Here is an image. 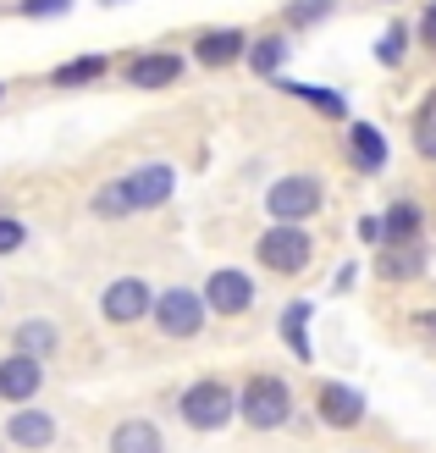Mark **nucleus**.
<instances>
[{
	"label": "nucleus",
	"mask_w": 436,
	"mask_h": 453,
	"mask_svg": "<svg viewBox=\"0 0 436 453\" xmlns=\"http://www.w3.org/2000/svg\"><path fill=\"white\" fill-rule=\"evenodd\" d=\"M238 415V393L226 388V381H194L188 393H182V420L194 426V432H221L226 420Z\"/></svg>",
	"instance_id": "f03ea898"
},
{
	"label": "nucleus",
	"mask_w": 436,
	"mask_h": 453,
	"mask_svg": "<svg viewBox=\"0 0 436 453\" xmlns=\"http://www.w3.org/2000/svg\"><path fill=\"white\" fill-rule=\"evenodd\" d=\"M348 161H354L364 177L386 166V139H381L371 122H354V133H348Z\"/></svg>",
	"instance_id": "ddd939ff"
},
{
	"label": "nucleus",
	"mask_w": 436,
	"mask_h": 453,
	"mask_svg": "<svg viewBox=\"0 0 436 453\" xmlns=\"http://www.w3.org/2000/svg\"><path fill=\"white\" fill-rule=\"evenodd\" d=\"M111 453H160V432L149 420H122L111 432Z\"/></svg>",
	"instance_id": "dca6fc26"
},
{
	"label": "nucleus",
	"mask_w": 436,
	"mask_h": 453,
	"mask_svg": "<svg viewBox=\"0 0 436 453\" xmlns=\"http://www.w3.org/2000/svg\"><path fill=\"white\" fill-rule=\"evenodd\" d=\"M415 150L425 155V161H436V95H425L420 117H415Z\"/></svg>",
	"instance_id": "4be33fe9"
},
{
	"label": "nucleus",
	"mask_w": 436,
	"mask_h": 453,
	"mask_svg": "<svg viewBox=\"0 0 436 453\" xmlns=\"http://www.w3.org/2000/svg\"><path fill=\"white\" fill-rule=\"evenodd\" d=\"M243 34L238 28H216V34H199V44H194V61L199 66H226V61H238L243 56Z\"/></svg>",
	"instance_id": "4468645a"
},
{
	"label": "nucleus",
	"mask_w": 436,
	"mask_h": 453,
	"mask_svg": "<svg viewBox=\"0 0 436 453\" xmlns=\"http://www.w3.org/2000/svg\"><path fill=\"white\" fill-rule=\"evenodd\" d=\"M282 56H287V44H282V39H260L255 50H249V66L271 78V73H277V66H282Z\"/></svg>",
	"instance_id": "b1692460"
},
{
	"label": "nucleus",
	"mask_w": 436,
	"mask_h": 453,
	"mask_svg": "<svg viewBox=\"0 0 436 453\" xmlns=\"http://www.w3.org/2000/svg\"><path fill=\"white\" fill-rule=\"evenodd\" d=\"M255 255H260L265 271H277V277H293V271H304V265H310L315 238H310L298 221H277V226H265V238L255 243Z\"/></svg>",
	"instance_id": "f257e3e1"
},
{
	"label": "nucleus",
	"mask_w": 436,
	"mask_h": 453,
	"mask_svg": "<svg viewBox=\"0 0 436 453\" xmlns=\"http://www.w3.org/2000/svg\"><path fill=\"white\" fill-rule=\"evenodd\" d=\"M403 50H409V28H403V22H393V28L381 34V44H376V61H381V66H398Z\"/></svg>",
	"instance_id": "5701e85b"
},
{
	"label": "nucleus",
	"mask_w": 436,
	"mask_h": 453,
	"mask_svg": "<svg viewBox=\"0 0 436 453\" xmlns=\"http://www.w3.org/2000/svg\"><path fill=\"white\" fill-rule=\"evenodd\" d=\"M359 238L364 243H386V216H364L359 221Z\"/></svg>",
	"instance_id": "c85d7f7f"
},
{
	"label": "nucleus",
	"mask_w": 436,
	"mask_h": 453,
	"mask_svg": "<svg viewBox=\"0 0 436 453\" xmlns=\"http://www.w3.org/2000/svg\"><path fill=\"white\" fill-rule=\"evenodd\" d=\"M332 6H337V0H293V6H287V22H298V28H304V22H320Z\"/></svg>",
	"instance_id": "a878e982"
},
{
	"label": "nucleus",
	"mask_w": 436,
	"mask_h": 453,
	"mask_svg": "<svg viewBox=\"0 0 436 453\" xmlns=\"http://www.w3.org/2000/svg\"><path fill=\"white\" fill-rule=\"evenodd\" d=\"M73 0H22V17H61Z\"/></svg>",
	"instance_id": "bb28decb"
},
{
	"label": "nucleus",
	"mask_w": 436,
	"mask_h": 453,
	"mask_svg": "<svg viewBox=\"0 0 436 453\" xmlns=\"http://www.w3.org/2000/svg\"><path fill=\"white\" fill-rule=\"evenodd\" d=\"M304 321H310V304H287V315H282V337H287V349H293L298 359H315V354H310V337H304Z\"/></svg>",
	"instance_id": "aec40b11"
},
{
	"label": "nucleus",
	"mask_w": 436,
	"mask_h": 453,
	"mask_svg": "<svg viewBox=\"0 0 436 453\" xmlns=\"http://www.w3.org/2000/svg\"><path fill=\"white\" fill-rule=\"evenodd\" d=\"M265 211H271V221H304L320 211V183L315 177H282V183H271Z\"/></svg>",
	"instance_id": "39448f33"
},
{
	"label": "nucleus",
	"mask_w": 436,
	"mask_h": 453,
	"mask_svg": "<svg viewBox=\"0 0 436 453\" xmlns=\"http://www.w3.org/2000/svg\"><path fill=\"white\" fill-rule=\"evenodd\" d=\"M172 183H177L172 166H139V172L127 177V194H133V205H139V211H155V205H166V199H172Z\"/></svg>",
	"instance_id": "f8f14e48"
},
{
	"label": "nucleus",
	"mask_w": 436,
	"mask_h": 453,
	"mask_svg": "<svg viewBox=\"0 0 436 453\" xmlns=\"http://www.w3.org/2000/svg\"><path fill=\"white\" fill-rule=\"evenodd\" d=\"M420 238V205L415 199H393V205H386V243H415Z\"/></svg>",
	"instance_id": "f3484780"
},
{
	"label": "nucleus",
	"mask_w": 436,
	"mask_h": 453,
	"mask_svg": "<svg viewBox=\"0 0 436 453\" xmlns=\"http://www.w3.org/2000/svg\"><path fill=\"white\" fill-rule=\"evenodd\" d=\"M204 304H210L216 315H243L249 304H255V282H249L243 271H216V277L204 282Z\"/></svg>",
	"instance_id": "6e6552de"
},
{
	"label": "nucleus",
	"mask_w": 436,
	"mask_h": 453,
	"mask_svg": "<svg viewBox=\"0 0 436 453\" xmlns=\"http://www.w3.org/2000/svg\"><path fill=\"white\" fill-rule=\"evenodd\" d=\"M95 78H105V56H78V61H66L50 73L56 88H78V83H95Z\"/></svg>",
	"instance_id": "a211bd4d"
},
{
	"label": "nucleus",
	"mask_w": 436,
	"mask_h": 453,
	"mask_svg": "<svg viewBox=\"0 0 436 453\" xmlns=\"http://www.w3.org/2000/svg\"><path fill=\"white\" fill-rule=\"evenodd\" d=\"M61 349V332L56 321H44V315H34V321L17 326V354H34V359H50Z\"/></svg>",
	"instance_id": "2eb2a0df"
},
{
	"label": "nucleus",
	"mask_w": 436,
	"mask_h": 453,
	"mask_svg": "<svg viewBox=\"0 0 436 453\" xmlns=\"http://www.w3.org/2000/svg\"><path fill=\"white\" fill-rule=\"evenodd\" d=\"M287 88H293L298 100H310V105L320 111V117H342V111H348V105H342V95H337V88H315V83H287Z\"/></svg>",
	"instance_id": "412c9836"
},
{
	"label": "nucleus",
	"mask_w": 436,
	"mask_h": 453,
	"mask_svg": "<svg viewBox=\"0 0 436 453\" xmlns=\"http://www.w3.org/2000/svg\"><path fill=\"white\" fill-rule=\"evenodd\" d=\"M155 326L166 332V337H199V326H204V299H199V293H188V288H166L155 299Z\"/></svg>",
	"instance_id": "20e7f679"
},
{
	"label": "nucleus",
	"mask_w": 436,
	"mask_h": 453,
	"mask_svg": "<svg viewBox=\"0 0 436 453\" xmlns=\"http://www.w3.org/2000/svg\"><path fill=\"white\" fill-rule=\"evenodd\" d=\"M415 326H420L425 337H436V310H420V315H415Z\"/></svg>",
	"instance_id": "7c9ffc66"
},
{
	"label": "nucleus",
	"mask_w": 436,
	"mask_h": 453,
	"mask_svg": "<svg viewBox=\"0 0 436 453\" xmlns=\"http://www.w3.org/2000/svg\"><path fill=\"white\" fill-rule=\"evenodd\" d=\"M11 249H22V221H0V255H11Z\"/></svg>",
	"instance_id": "cd10ccee"
},
{
	"label": "nucleus",
	"mask_w": 436,
	"mask_h": 453,
	"mask_svg": "<svg viewBox=\"0 0 436 453\" xmlns=\"http://www.w3.org/2000/svg\"><path fill=\"white\" fill-rule=\"evenodd\" d=\"M238 415L255 426V432H277V426H287V415H293L287 381H277V376H255V381L243 388V398H238Z\"/></svg>",
	"instance_id": "7ed1b4c3"
},
{
	"label": "nucleus",
	"mask_w": 436,
	"mask_h": 453,
	"mask_svg": "<svg viewBox=\"0 0 436 453\" xmlns=\"http://www.w3.org/2000/svg\"><path fill=\"white\" fill-rule=\"evenodd\" d=\"M315 410L326 426H359L364 420V398L359 388H342V381H320L315 388Z\"/></svg>",
	"instance_id": "1a4fd4ad"
},
{
	"label": "nucleus",
	"mask_w": 436,
	"mask_h": 453,
	"mask_svg": "<svg viewBox=\"0 0 436 453\" xmlns=\"http://www.w3.org/2000/svg\"><path fill=\"white\" fill-rule=\"evenodd\" d=\"M177 78H182V56H172V50H149V56H139V61L127 66V83L133 88H166Z\"/></svg>",
	"instance_id": "9b49d317"
},
{
	"label": "nucleus",
	"mask_w": 436,
	"mask_h": 453,
	"mask_svg": "<svg viewBox=\"0 0 436 453\" xmlns=\"http://www.w3.org/2000/svg\"><path fill=\"white\" fill-rule=\"evenodd\" d=\"M6 442H17V448H28V453H39V448H50L56 442V415H44V410H22L6 420Z\"/></svg>",
	"instance_id": "9d476101"
},
{
	"label": "nucleus",
	"mask_w": 436,
	"mask_h": 453,
	"mask_svg": "<svg viewBox=\"0 0 436 453\" xmlns=\"http://www.w3.org/2000/svg\"><path fill=\"white\" fill-rule=\"evenodd\" d=\"M420 39H425V44H436V0H431V6H425V22H420Z\"/></svg>",
	"instance_id": "c756f323"
},
{
	"label": "nucleus",
	"mask_w": 436,
	"mask_h": 453,
	"mask_svg": "<svg viewBox=\"0 0 436 453\" xmlns=\"http://www.w3.org/2000/svg\"><path fill=\"white\" fill-rule=\"evenodd\" d=\"M420 265H425V255H420V249H409V255H403V249H393V255L381 260V277H415Z\"/></svg>",
	"instance_id": "393cba45"
},
{
	"label": "nucleus",
	"mask_w": 436,
	"mask_h": 453,
	"mask_svg": "<svg viewBox=\"0 0 436 453\" xmlns=\"http://www.w3.org/2000/svg\"><path fill=\"white\" fill-rule=\"evenodd\" d=\"M0 453H6V448H0Z\"/></svg>",
	"instance_id": "2f4dec72"
},
{
	"label": "nucleus",
	"mask_w": 436,
	"mask_h": 453,
	"mask_svg": "<svg viewBox=\"0 0 436 453\" xmlns=\"http://www.w3.org/2000/svg\"><path fill=\"white\" fill-rule=\"evenodd\" d=\"M100 310H105V321L133 326L139 315H149V310H155V293H149V282H144V277H117V282L105 288Z\"/></svg>",
	"instance_id": "423d86ee"
},
{
	"label": "nucleus",
	"mask_w": 436,
	"mask_h": 453,
	"mask_svg": "<svg viewBox=\"0 0 436 453\" xmlns=\"http://www.w3.org/2000/svg\"><path fill=\"white\" fill-rule=\"evenodd\" d=\"M39 388H44V359L17 354V349L0 359V398H6V403H28Z\"/></svg>",
	"instance_id": "0eeeda50"
},
{
	"label": "nucleus",
	"mask_w": 436,
	"mask_h": 453,
	"mask_svg": "<svg viewBox=\"0 0 436 453\" xmlns=\"http://www.w3.org/2000/svg\"><path fill=\"white\" fill-rule=\"evenodd\" d=\"M127 211H139V205H133V194H127V177H122V183H105V188L95 194V216L117 221V216H127Z\"/></svg>",
	"instance_id": "6ab92c4d"
}]
</instances>
